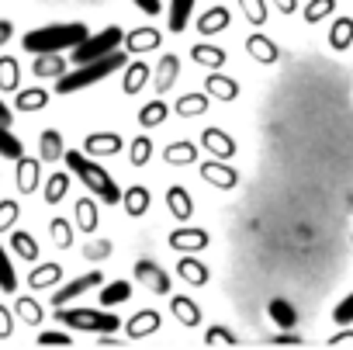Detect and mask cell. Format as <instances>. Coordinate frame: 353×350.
Wrapping results in <instances>:
<instances>
[{
	"mask_svg": "<svg viewBox=\"0 0 353 350\" xmlns=\"http://www.w3.org/2000/svg\"><path fill=\"white\" fill-rule=\"evenodd\" d=\"M90 35V28L83 21H66V25H46V28H35L21 39L25 52L32 56H59L63 49H77L83 39Z\"/></svg>",
	"mask_w": 353,
	"mask_h": 350,
	"instance_id": "obj_1",
	"label": "cell"
},
{
	"mask_svg": "<svg viewBox=\"0 0 353 350\" xmlns=\"http://www.w3.org/2000/svg\"><path fill=\"white\" fill-rule=\"evenodd\" d=\"M63 159H66L70 173H73V177H80V184H83L94 198H101V202H108V205H118V202H121V188L114 184V177H111L101 163H94L90 156H83L80 149H66Z\"/></svg>",
	"mask_w": 353,
	"mask_h": 350,
	"instance_id": "obj_2",
	"label": "cell"
},
{
	"mask_svg": "<svg viewBox=\"0 0 353 350\" xmlns=\"http://www.w3.org/2000/svg\"><path fill=\"white\" fill-rule=\"evenodd\" d=\"M125 63H128V56H125L121 49H118V52H111V56H104V59L80 63V66H77V73H63V77L56 80V94H63V97L80 94V90H87V87H94V84L108 80L111 73L125 70Z\"/></svg>",
	"mask_w": 353,
	"mask_h": 350,
	"instance_id": "obj_3",
	"label": "cell"
},
{
	"mask_svg": "<svg viewBox=\"0 0 353 350\" xmlns=\"http://www.w3.org/2000/svg\"><path fill=\"white\" fill-rule=\"evenodd\" d=\"M59 322H66L70 329H80V333H114L121 326V319L108 309H59L56 312Z\"/></svg>",
	"mask_w": 353,
	"mask_h": 350,
	"instance_id": "obj_4",
	"label": "cell"
},
{
	"mask_svg": "<svg viewBox=\"0 0 353 350\" xmlns=\"http://www.w3.org/2000/svg\"><path fill=\"white\" fill-rule=\"evenodd\" d=\"M121 42H125V32H121L118 25H108V28H101L97 35H87V39L73 49V63L80 66V63L104 59V56L118 52V49H121Z\"/></svg>",
	"mask_w": 353,
	"mask_h": 350,
	"instance_id": "obj_5",
	"label": "cell"
},
{
	"mask_svg": "<svg viewBox=\"0 0 353 350\" xmlns=\"http://www.w3.org/2000/svg\"><path fill=\"white\" fill-rule=\"evenodd\" d=\"M201 149H208V156H212V159L229 163V159L236 156V139H232L225 128L208 125V128H201Z\"/></svg>",
	"mask_w": 353,
	"mask_h": 350,
	"instance_id": "obj_6",
	"label": "cell"
},
{
	"mask_svg": "<svg viewBox=\"0 0 353 350\" xmlns=\"http://www.w3.org/2000/svg\"><path fill=\"white\" fill-rule=\"evenodd\" d=\"M201 181L212 184V188H219V191H232L239 184V173L229 163H222V159H205L201 163Z\"/></svg>",
	"mask_w": 353,
	"mask_h": 350,
	"instance_id": "obj_7",
	"label": "cell"
},
{
	"mask_svg": "<svg viewBox=\"0 0 353 350\" xmlns=\"http://www.w3.org/2000/svg\"><path fill=\"white\" fill-rule=\"evenodd\" d=\"M101 281H104V278H101V271H87L83 278H73L70 284H63V288L52 295V305H56V309H66V305H70L73 298H80L83 291H90V288H101Z\"/></svg>",
	"mask_w": 353,
	"mask_h": 350,
	"instance_id": "obj_8",
	"label": "cell"
},
{
	"mask_svg": "<svg viewBox=\"0 0 353 350\" xmlns=\"http://www.w3.org/2000/svg\"><path fill=\"white\" fill-rule=\"evenodd\" d=\"M14 184H18L21 195H35V191L42 188V166H39L35 156L14 159Z\"/></svg>",
	"mask_w": 353,
	"mask_h": 350,
	"instance_id": "obj_9",
	"label": "cell"
},
{
	"mask_svg": "<svg viewBox=\"0 0 353 350\" xmlns=\"http://www.w3.org/2000/svg\"><path fill=\"white\" fill-rule=\"evenodd\" d=\"M121 135L118 132H90L83 139V156H118L121 153Z\"/></svg>",
	"mask_w": 353,
	"mask_h": 350,
	"instance_id": "obj_10",
	"label": "cell"
},
{
	"mask_svg": "<svg viewBox=\"0 0 353 350\" xmlns=\"http://www.w3.org/2000/svg\"><path fill=\"white\" fill-rule=\"evenodd\" d=\"M135 281H142L156 295H166L170 291V274L159 264H152V260H135Z\"/></svg>",
	"mask_w": 353,
	"mask_h": 350,
	"instance_id": "obj_11",
	"label": "cell"
},
{
	"mask_svg": "<svg viewBox=\"0 0 353 350\" xmlns=\"http://www.w3.org/2000/svg\"><path fill=\"white\" fill-rule=\"evenodd\" d=\"M166 243L173 246V250H181V253H194V250H205L208 246V233L205 229H191V226H181V229H173L170 236H166Z\"/></svg>",
	"mask_w": 353,
	"mask_h": 350,
	"instance_id": "obj_12",
	"label": "cell"
},
{
	"mask_svg": "<svg viewBox=\"0 0 353 350\" xmlns=\"http://www.w3.org/2000/svg\"><path fill=\"white\" fill-rule=\"evenodd\" d=\"M205 94L208 97H215V101H236L239 97V84L232 80V77H225V73H219V70H212L208 77H205Z\"/></svg>",
	"mask_w": 353,
	"mask_h": 350,
	"instance_id": "obj_13",
	"label": "cell"
},
{
	"mask_svg": "<svg viewBox=\"0 0 353 350\" xmlns=\"http://www.w3.org/2000/svg\"><path fill=\"white\" fill-rule=\"evenodd\" d=\"M166 208H170V215H173V219L188 222V219L194 215V198H191V191H188V188H181V184L166 188Z\"/></svg>",
	"mask_w": 353,
	"mask_h": 350,
	"instance_id": "obj_14",
	"label": "cell"
},
{
	"mask_svg": "<svg viewBox=\"0 0 353 350\" xmlns=\"http://www.w3.org/2000/svg\"><path fill=\"white\" fill-rule=\"evenodd\" d=\"M246 52H250L260 66H274V63L281 59L277 42H274V39H267V35H250V39H246Z\"/></svg>",
	"mask_w": 353,
	"mask_h": 350,
	"instance_id": "obj_15",
	"label": "cell"
},
{
	"mask_svg": "<svg viewBox=\"0 0 353 350\" xmlns=\"http://www.w3.org/2000/svg\"><path fill=\"white\" fill-rule=\"evenodd\" d=\"M198 153H201V146H194L191 139H181V142H170L163 149V159L170 166H191V163H198Z\"/></svg>",
	"mask_w": 353,
	"mask_h": 350,
	"instance_id": "obj_16",
	"label": "cell"
},
{
	"mask_svg": "<svg viewBox=\"0 0 353 350\" xmlns=\"http://www.w3.org/2000/svg\"><path fill=\"white\" fill-rule=\"evenodd\" d=\"M149 202H152V195H149V188H142V184H132L128 191H121L125 215H132V219H142V215L149 212Z\"/></svg>",
	"mask_w": 353,
	"mask_h": 350,
	"instance_id": "obj_17",
	"label": "cell"
},
{
	"mask_svg": "<svg viewBox=\"0 0 353 350\" xmlns=\"http://www.w3.org/2000/svg\"><path fill=\"white\" fill-rule=\"evenodd\" d=\"M176 77H181V59H176L173 52H166V56L159 59V66H156V94L163 97V94L176 84Z\"/></svg>",
	"mask_w": 353,
	"mask_h": 350,
	"instance_id": "obj_18",
	"label": "cell"
},
{
	"mask_svg": "<svg viewBox=\"0 0 353 350\" xmlns=\"http://www.w3.org/2000/svg\"><path fill=\"white\" fill-rule=\"evenodd\" d=\"M63 153H66L63 132H59V128H46V132L39 135V159L56 163V159H63Z\"/></svg>",
	"mask_w": 353,
	"mask_h": 350,
	"instance_id": "obj_19",
	"label": "cell"
},
{
	"mask_svg": "<svg viewBox=\"0 0 353 350\" xmlns=\"http://www.w3.org/2000/svg\"><path fill=\"white\" fill-rule=\"evenodd\" d=\"M194 4H198V0H170V21H166V28H170L173 35H181V32L191 25Z\"/></svg>",
	"mask_w": 353,
	"mask_h": 350,
	"instance_id": "obj_20",
	"label": "cell"
},
{
	"mask_svg": "<svg viewBox=\"0 0 353 350\" xmlns=\"http://www.w3.org/2000/svg\"><path fill=\"white\" fill-rule=\"evenodd\" d=\"M229 25H232V14H229V8H208V11L198 18V32H201V35L225 32Z\"/></svg>",
	"mask_w": 353,
	"mask_h": 350,
	"instance_id": "obj_21",
	"label": "cell"
},
{
	"mask_svg": "<svg viewBox=\"0 0 353 350\" xmlns=\"http://www.w3.org/2000/svg\"><path fill=\"white\" fill-rule=\"evenodd\" d=\"M49 101H52V94H49L46 87H25V90L14 94V104H18L21 115H25V111H42Z\"/></svg>",
	"mask_w": 353,
	"mask_h": 350,
	"instance_id": "obj_22",
	"label": "cell"
},
{
	"mask_svg": "<svg viewBox=\"0 0 353 350\" xmlns=\"http://www.w3.org/2000/svg\"><path fill=\"white\" fill-rule=\"evenodd\" d=\"M159 42H163V39H159V32H156V28H135V32H128V35H125V42H121V46H125L128 52H149V49H156Z\"/></svg>",
	"mask_w": 353,
	"mask_h": 350,
	"instance_id": "obj_23",
	"label": "cell"
},
{
	"mask_svg": "<svg viewBox=\"0 0 353 350\" xmlns=\"http://www.w3.org/2000/svg\"><path fill=\"white\" fill-rule=\"evenodd\" d=\"M225 49H219V46H194L191 49V63H198V66H205V70H222L225 66Z\"/></svg>",
	"mask_w": 353,
	"mask_h": 350,
	"instance_id": "obj_24",
	"label": "cell"
},
{
	"mask_svg": "<svg viewBox=\"0 0 353 350\" xmlns=\"http://www.w3.org/2000/svg\"><path fill=\"white\" fill-rule=\"evenodd\" d=\"M32 73H35L39 80H59V77L66 73V59H63V56H35Z\"/></svg>",
	"mask_w": 353,
	"mask_h": 350,
	"instance_id": "obj_25",
	"label": "cell"
},
{
	"mask_svg": "<svg viewBox=\"0 0 353 350\" xmlns=\"http://www.w3.org/2000/svg\"><path fill=\"white\" fill-rule=\"evenodd\" d=\"M149 66L145 63H125V80H121V90L128 94V97H135L142 87H145V80H149Z\"/></svg>",
	"mask_w": 353,
	"mask_h": 350,
	"instance_id": "obj_26",
	"label": "cell"
},
{
	"mask_svg": "<svg viewBox=\"0 0 353 350\" xmlns=\"http://www.w3.org/2000/svg\"><path fill=\"white\" fill-rule=\"evenodd\" d=\"M208 104H212V97H208V94L191 90V94H184L181 101H176V115H181V118H198V115H205V111H208Z\"/></svg>",
	"mask_w": 353,
	"mask_h": 350,
	"instance_id": "obj_27",
	"label": "cell"
},
{
	"mask_svg": "<svg viewBox=\"0 0 353 350\" xmlns=\"http://www.w3.org/2000/svg\"><path fill=\"white\" fill-rule=\"evenodd\" d=\"M73 212H77V226H80V233H97L101 215H97V202H94V198H80V202L73 205Z\"/></svg>",
	"mask_w": 353,
	"mask_h": 350,
	"instance_id": "obj_28",
	"label": "cell"
},
{
	"mask_svg": "<svg viewBox=\"0 0 353 350\" xmlns=\"http://www.w3.org/2000/svg\"><path fill=\"white\" fill-rule=\"evenodd\" d=\"M329 46L336 52H346L353 46V18H336L332 28H329Z\"/></svg>",
	"mask_w": 353,
	"mask_h": 350,
	"instance_id": "obj_29",
	"label": "cell"
},
{
	"mask_svg": "<svg viewBox=\"0 0 353 350\" xmlns=\"http://www.w3.org/2000/svg\"><path fill=\"white\" fill-rule=\"evenodd\" d=\"M0 90H8V94H18L21 90V66H18L14 56L0 59Z\"/></svg>",
	"mask_w": 353,
	"mask_h": 350,
	"instance_id": "obj_30",
	"label": "cell"
},
{
	"mask_svg": "<svg viewBox=\"0 0 353 350\" xmlns=\"http://www.w3.org/2000/svg\"><path fill=\"white\" fill-rule=\"evenodd\" d=\"M166 115H170V108H166L163 97H159V101H145V104L139 108V125H142V128H156V125L166 121Z\"/></svg>",
	"mask_w": 353,
	"mask_h": 350,
	"instance_id": "obj_31",
	"label": "cell"
},
{
	"mask_svg": "<svg viewBox=\"0 0 353 350\" xmlns=\"http://www.w3.org/2000/svg\"><path fill=\"white\" fill-rule=\"evenodd\" d=\"M170 309H173V315L181 319L184 326H198V322H201V309H198L191 298H184V295H173V298H170Z\"/></svg>",
	"mask_w": 353,
	"mask_h": 350,
	"instance_id": "obj_32",
	"label": "cell"
},
{
	"mask_svg": "<svg viewBox=\"0 0 353 350\" xmlns=\"http://www.w3.org/2000/svg\"><path fill=\"white\" fill-rule=\"evenodd\" d=\"M66 191H70V173H63V170H56L52 177L42 184V195H46L49 205H59L66 198Z\"/></svg>",
	"mask_w": 353,
	"mask_h": 350,
	"instance_id": "obj_33",
	"label": "cell"
},
{
	"mask_svg": "<svg viewBox=\"0 0 353 350\" xmlns=\"http://www.w3.org/2000/svg\"><path fill=\"white\" fill-rule=\"evenodd\" d=\"M176 274H181L188 284H208V267L194 257H181V264H176Z\"/></svg>",
	"mask_w": 353,
	"mask_h": 350,
	"instance_id": "obj_34",
	"label": "cell"
},
{
	"mask_svg": "<svg viewBox=\"0 0 353 350\" xmlns=\"http://www.w3.org/2000/svg\"><path fill=\"white\" fill-rule=\"evenodd\" d=\"M11 250L18 257H25V260H39V243H35V236L28 229H14L11 233Z\"/></svg>",
	"mask_w": 353,
	"mask_h": 350,
	"instance_id": "obj_35",
	"label": "cell"
},
{
	"mask_svg": "<svg viewBox=\"0 0 353 350\" xmlns=\"http://www.w3.org/2000/svg\"><path fill=\"white\" fill-rule=\"evenodd\" d=\"M267 312H270V319H274L281 329H294V322H298L294 305H291V302H284V298H274V302L267 305Z\"/></svg>",
	"mask_w": 353,
	"mask_h": 350,
	"instance_id": "obj_36",
	"label": "cell"
},
{
	"mask_svg": "<svg viewBox=\"0 0 353 350\" xmlns=\"http://www.w3.org/2000/svg\"><path fill=\"white\" fill-rule=\"evenodd\" d=\"M0 156L11 159V163L25 156V142L11 132V125H0Z\"/></svg>",
	"mask_w": 353,
	"mask_h": 350,
	"instance_id": "obj_37",
	"label": "cell"
},
{
	"mask_svg": "<svg viewBox=\"0 0 353 350\" xmlns=\"http://www.w3.org/2000/svg\"><path fill=\"white\" fill-rule=\"evenodd\" d=\"M128 295H132V284L128 281H111V284H104L101 288V305L104 309H111V305H121V302H128Z\"/></svg>",
	"mask_w": 353,
	"mask_h": 350,
	"instance_id": "obj_38",
	"label": "cell"
},
{
	"mask_svg": "<svg viewBox=\"0 0 353 350\" xmlns=\"http://www.w3.org/2000/svg\"><path fill=\"white\" fill-rule=\"evenodd\" d=\"M0 291H8V295L18 291V271H14V264H11L4 243H0Z\"/></svg>",
	"mask_w": 353,
	"mask_h": 350,
	"instance_id": "obj_39",
	"label": "cell"
},
{
	"mask_svg": "<svg viewBox=\"0 0 353 350\" xmlns=\"http://www.w3.org/2000/svg\"><path fill=\"white\" fill-rule=\"evenodd\" d=\"M128 159H132V166H145L152 159V139L149 135H135L132 146H128Z\"/></svg>",
	"mask_w": 353,
	"mask_h": 350,
	"instance_id": "obj_40",
	"label": "cell"
},
{
	"mask_svg": "<svg viewBox=\"0 0 353 350\" xmlns=\"http://www.w3.org/2000/svg\"><path fill=\"white\" fill-rule=\"evenodd\" d=\"M59 278H63V267H59V264H42V267L32 271L28 284H32V288H49V284H56Z\"/></svg>",
	"mask_w": 353,
	"mask_h": 350,
	"instance_id": "obj_41",
	"label": "cell"
},
{
	"mask_svg": "<svg viewBox=\"0 0 353 350\" xmlns=\"http://www.w3.org/2000/svg\"><path fill=\"white\" fill-rule=\"evenodd\" d=\"M156 326H159V315H156V312H149V309H145V312H139L135 319H128V333H132V336H149Z\"/></svg>",
	"mask_w": 353,
	"mask_h": 350,
	"instance_id": "obj_42",
	"label": "cell"
},
{
	"mask_svg": "<svg viewBox=\"0 0 353 350\" xmlns=\"http://www.w3.org/2000/svg\"><path fill=\"white\" fill-rule=\"evenodd\" d=\"M332 11H336V0H308V4H305V21L308 25H319Z\"/></svg>",
	"mask_w": 353,
	"mask_h": 350,
	"instance_id": "obj_43",
	"label": "cell"
},
{
	"mask_svg": "<svg viewBox=\"0 0 353 350\" xmlns=\"http://www.w3.org/2000/svg\"><path fill=\"white\" fill-rule=\"evenodd\" d=\"M49 233H52V243H56L59 250H70V246H73V226H70L66 219H52V222H49Z\"/></svg>",
	"mask_w": 353,
	"mask_h": 350,
	"instance_id": "obj_44",
	"label": "cell"
},
{
	"mask_svg": "<svg viewBox=\"0 0 353 350\" xmlns=\"http://www.w3.org/2000/svg\"><path fill=\"white\" fill-rule=\"evenodd\" d=\"M239 8H243L250 25H256V28L267 25V0H239Z\"/></svg>",
	"mask_w": 353,
	"mask_h": 350,
	"instance_id": "obj_45",
	"label": "cell"
},
{
	"mask_svg": "<svg viewBox=\"0 0 353 350\" xmlns=\"http://www.w3.org/2000/svg\"><path fill=\"white\" fill-rule=\"evenodd\" d=\"M14 222H18V202L14 198H4V202H0V233L14 229Z\"/></svg>",
	"mask_w": 353,
	"mask_h": 350,
	"instance_id": "obj_46",
	"label": "cell"
},
{
	"mask_svg": "<svg viewBox=\"0 0 353 350\" xmlns=\"http://www.w3.org/2000/svg\"><path fill=\"white\" fill-rule=\"evenodd\" d=\"M332 319H336L339 326L353 322V291H350V295H346V298H343V302H339L336 309H332Z\"/></svg>",
	"mask_w": 353,
	"mask_h": 350,
	"instance_id": "obj_47",
	"label": "cell"
},
{
	"mask_svg": "<svg viewBox=\"0 0 353 350\" xmlns=\"http://www.w3.org/2000/svg\"><path fill=\"white\" fill-rule=\"evenodd\" d=\"M39 347H70V333H39Z\"/></svg>",
	"mask_w": 353,
	"mask_h": 350,
	"instance_id": "obj_48",
	"label": "cell"
},
{
	"mask_svg": "<svg viewBox=\"0 0 353 350\" xmlns=\"http://www.w3.org/2000/svg\"><path fill=\"white\" fill-rule=\"evenodd\" d=\"M135 8H139L142 14H149V18H156V14L163 11V4H159V0H135Z\"/></svg>",
	"mask_w": 353,
	"mask_h": 350,
	"instance_id": "obj_49",
	"label": "cell"
},
{
	"mask_svg": "<svg viewBox=\"0 0 353 350\" xmlns=\"http://www.w3.org/2000/svg\"><path fill=\"white\" fill-rule=\"evenodd\" d=\"M18 312H21L25 319H32V322H39V305H35V302H28V298H21V302H18Z\"/></svg>",
	"mask_w": 353,
	"mask_h": 350,
	"instance_id": "obj_50",
	"label": "cell"
},
{
	"mask_svg": "<svg viewBox=\"0 0 353 350\" xmlns=\"http://www.w3.org/2000/svg\"><path fill=\"white\" fill-rule=\"evenodd\" d=\"M208 343H232V333L222 329V326H215V329H208Z\"/></svg>",
	"mask_w": 353,
	"mask_h": 350,
	"instance_id": "obj_51",
	"label": "cell"
},
{
	"mask_svg": "<svg viewBox=\"0 0 353 350\" xmlns=\"http://www.w3.org/2000/svg\"><path fill=\"white\" fill-rule=\"evenodd\" d=\"M270 4H274L281 14H294V11H298V0H270Z\"/></svg>",
	"mask_w": 353,
	"mask_h": 350,
	"instance_id": "obj_52",
	"label": "cell"
},
{
	"mask_svg": "<svg viewBox=\"0 0 353 350\" xmlns=\"http://www.w3.org/2000/svg\"><path fill=\"white\" fill-rule=\"evenodd\" d=\"M11 35H14V25H11L8 18H0V46H8Z\"/></svg>",
	"mask_w": 353,
	"mask_h": 350,
	"instance_id": "obj_53",
	"label": "cell"
},
{
	"mask_svg": "<svg viewBox=\"0 0 353 350\" xmlns=\"http://www.w3.org/2000/svg\"><path fill=\"white\" fill-rule=\"evenodd\" d=\"M11 333V315H8V309H0V336H8Z\"/></svg>",
	"mask_w": 353,
	"mask_h": 350,
	"instance_id": "obj_54",
	"label": "cell"
},
{
	"mask_svg": "<svg viewBox=\"0 0 353 350\" xmlns=\"http://www.w3.org/2000/svg\"><path fill=\"white\" fill-rule=\"evenodd\" d=\"M0 125H11V108L0 101Z\"/></svg>",
	"mask_w": 353,
	"mask_h": 350,
	"instance_id": "obj_55",
	"label": "cell"
}]
</instances>
